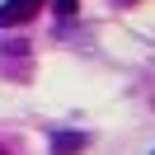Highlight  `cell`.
<instances>
[{
  "label": "cell",
  "instance_id": "6da1fadb",
  "mask_svg": "<svg viewBox=\"0 0 155 155\" xmlns=\"http://www.w3.org/2000/svg\"><path fill=\"white\" fill-rule=\"evenodd\" d=\"M38 5H42V0H5V5H0V24H5V28H14V24L33 19V14H38Z\"/></svg>",
  "mask_w": 155,
  "mask_h": 155
},
{
  "label": "cell",
  "instance_id": "7a4b0ae2",
  "mask_svg": "<svg viewBox=\"0 0 155 155\" xmlns=\"http://www.w3.org/2000/svg\"><path fill=\"white\" fill-rule=\"evenodd\" d=\"M85 146H89L85 132H57V136H52V150H57V155H75V150H85Z\"/></svg>",
  "mask_w": 155,
  "mask_h": 155
},
{
  "label": "cell",
  "instance_id": "3957f363",
  "mask_svg": "<svg viewBox=\"0 0 155 155\" xmlns=\"http://www.w3.org/2000/svg\"><path fill=\"white\" fill-rule=\"evenodd\" d=\"M57 14H75V0H57Z\"/></svg>",
  "mask_w": 155,
  "mask_h": 155
}]
</instances>
